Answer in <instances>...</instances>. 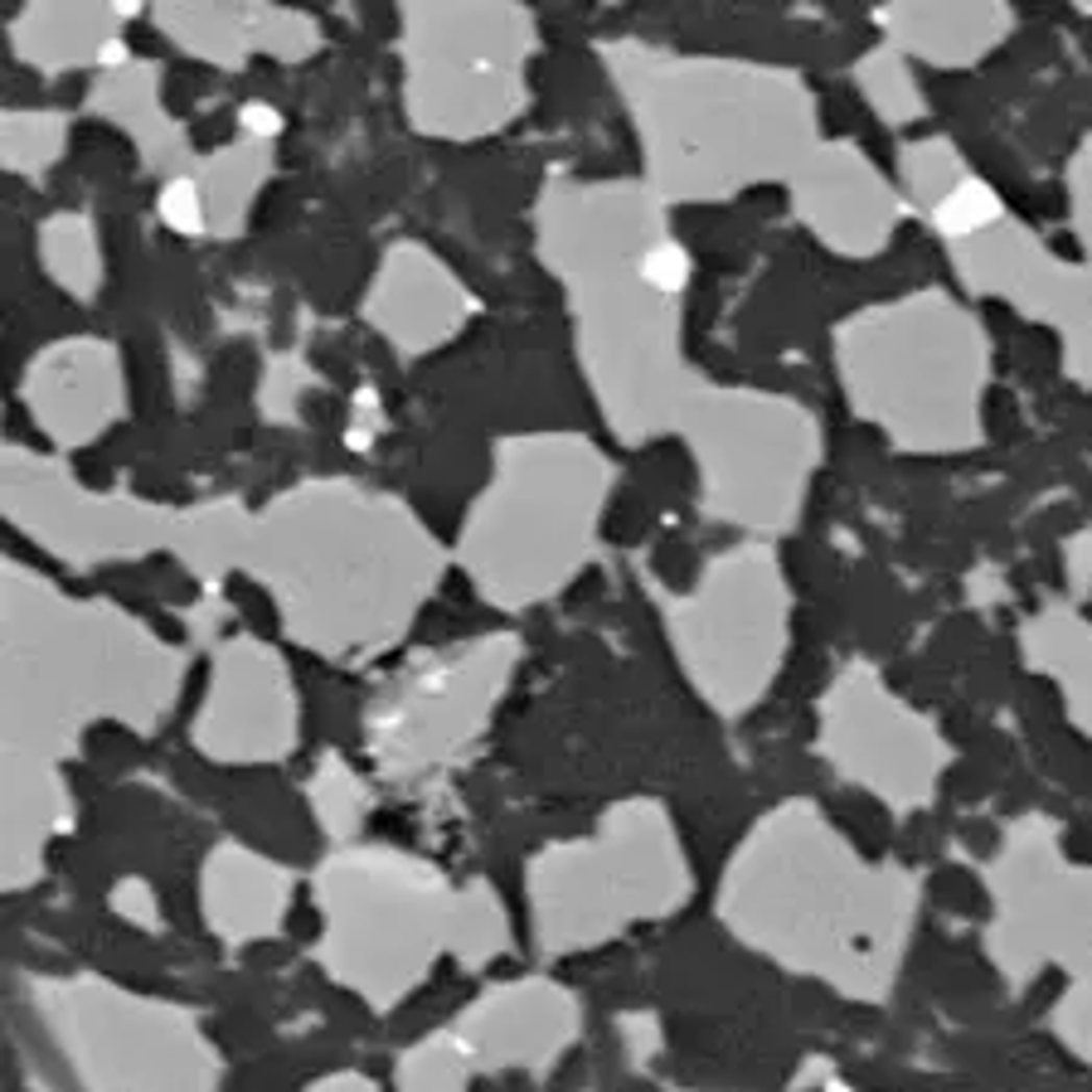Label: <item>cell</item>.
<instances>
[{"label":"cell","instance_id":"1","mask_svg":"<svg viewBox=\"0 0 1092 1092\" xmlns=\"http://www.w3.org/2000/svg\"><path fill=\"white\" fill-rule=\"evenodd\" d=\"M646 282L651 287H665V292H675L680 282H685V258L675 248H656L651 258H646Z\"/></svg>","mask_w":1092,"mask_h":1092}]
</instances>
